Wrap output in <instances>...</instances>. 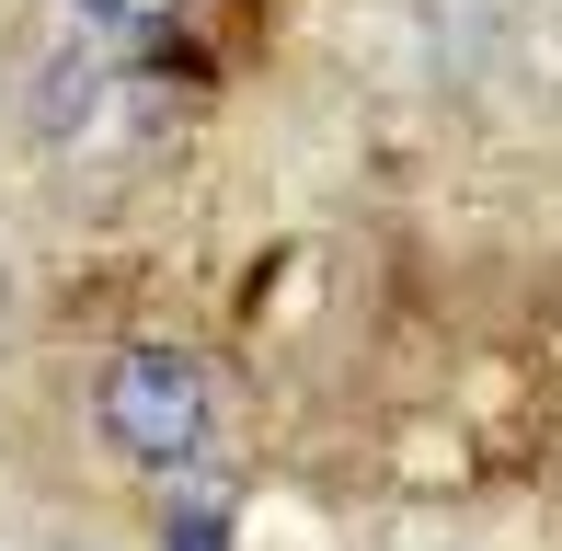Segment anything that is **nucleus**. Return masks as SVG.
Instances as JSON below:
<instances>
[{
  "label": "nucleus",
  "instance_id": "1",
  "mask_svg": "<svg viewBox=\"0 0 562 551\" xmlns=\"http://www.w3.org/2000/svg\"><path fill=\"white\" fill-rule=\"evenodd\" d=\"M92 425H104V448L126 471L184 483V471H207V448H218V380L184 357V345H126L104 380H92Z\"/></svg>",
  "mask_w": 562,
  "mask_h": 551
},
{
  "label": "nucleus",
  "instance_id": "2",
  "mask_svg": "<svg viewBox=\"0 0 562 551\" xmlns=\"http://www.w3.org/2000/svg\"><path fill=\"white\" fill-rule=\"evenodd\" d=\"M172 12H184V0H69L81 46H115V58H138L149 35H172Z\"/></svg>",
  "mask_w": 562,
  "mask_h": 551
}]
</instances>
